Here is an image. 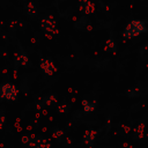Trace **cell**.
Segmentation results:
<instances>
[{
  "label": "cell",
  "mask_w": 148,
  "mask_h": 148,
  "mask_svg": "<svg viewBox=\"0 0 148 148\" xmlns=\"http://www.w3.org/2000/svg\"><path fill=\"white\" fill-rule=\"evenodd\" d=\"M83 104V110L86 112H90V111H94L95 110V103H91V102H88V101H83L82 102Z\"/></svg>",
  "instance_id": "52a82bcc"
},
{
  "label": "cell",
  "mask_w": 148,
  "mask_h": 148,
  "mask_svg": "<svg viewBox=\"0 0 148 148\" xmlns=\"http://www.w3.org/2000/svg\"><path fill=\"white\" fill-rule=\"evenodd\" d=\"M29 59H28V57L24 54V53H22L20 57H18V64H21V65H27L29 61H28Z\"/></svg>",
  "instance_id": "ba28073f"
},
{
  "label": "cell",
  "mask_w": 148,
  "mask_h": 148,
  "mask_svg": "<svg viewBox=\"0 0 148 148\" xmlns=\"http://www.w3.org/2000/svg\"><path fill=\"white\" fill-rule=\"evenodd\" d=\"M108 45L111 47V50H112V51H114V50H116V46H114V44H113V40H108Z\"/></svg>",
  "instance_id": "30bf717a"
},
{
  "label": "cell",
  "mask_w": 148,
  "mask_h": 148,
  "mask_svg": "<svg viewBox=\"0 0 148 148\" xmlns=\"http://www.w3.org/2000/svg\"><path fill=\"white\" fill-rule=\"evenodd\" d=\"M95 135H96V132H95V131H94V132H92V131H88V132L84 134V136H83L84 143H86V145H90V143L92 142Z\"/></svg>",
  "instance_id": "8992f818"
},
{
  "label": "cell",
  "mask_w": 148,
  "mask_h": 148,
  "mask_svg": "<svg viewBox=\"0 0 148 148\" xmlns=\"http://www.w3.org/2000/svg\"><path fill=\"white\" fill-rule=\"evenodd\" d=\"M123 36H124V38H127V39L136 37V35H135V32H134V30H133V28H132L131 24H128V25L126 27V29H125L124 32H123Z\"/></svg>",
  "instance_id": "5b68a950"
},
{
  "label": "cell",
  "mask_w": 148,
  "mask_h": 148,
  "mask_svg": "<svg viewBox=\"0 0 148 148\" xmlns=\"http://www.w3.org/2000/svg\"><path fill=\"white\" fill-rule=\"evenodd\" d=\"M130 24L132 25V28H133V30H134V32H135L136 36L140 35V34H142V32H145V31H147V27H146V23L143 21L135 20V21H132Z\"/></svg>",
  "instance_id": "3957f363"
},
{
  "label": "cell",
  "mask_w": 148,
  "mask_h": 148,
  "mask_svg": "<svg viewBox=\"0 0 148 148\" xmlns=\"http://www.w3.org/2000/svg\"><path fill=\"white\" fill-rule=\"evenodd\" d=\"M27 10H28V14L29 15H35L36 13H37V10H36V8H35V6L32 5V3H29L28 5V7H27Z\"/></svg>",
  "instance_id": "9c48e42d"
},
{
  "label": "cell",
  "mask_w": 148,
  "mask_h": 148,
  "mask_svg": "<svg viewBox=\"0 0 148 148\" xmlns=\"http://www.w3.org/2000/svg\"><path fill=\"white\" fill-rule=\"evenodd\" d=\"M43 29L47 32H57V29H56V23L53 21H50V20H44L43 21V24H42Z\"/></svg>",
  "instance_id": "277c9868"
},
{
  "label": "cell",
  "mask_w": 148,
  "mask_h": 148,
  "mask_svg": "<svg viewBox=\"0 0 148 148\" xmlns=\"http://www.w3.org/2000/svg\"><path fill=\"white\" fill-rule=\"evenodd\" d=\"M40 67H42L43 72L46 73L47 75L53 74V72L56 71V67H54L53 62H52L50 59H42V61H40Z\"/></svg>",
  "instance_id": "7a4b0ae2"
},
{
  "label": "cell",
  "mask_w": 148,
  "mask_h": 148,
  "mask_svg": "<svg viewBox=\"0 0 148 148\" xmlns=\"http://www.w3.org/2000/svg\"><path fill=\"white\" fill-rule=\"evenodd\" d=\"M17 91H18L17 88L12 83H5L1 86V97L2 98L14 101V99H16Z\"/></svg>",
  "instance_id": "6da1fadb"
}]
</instances>
